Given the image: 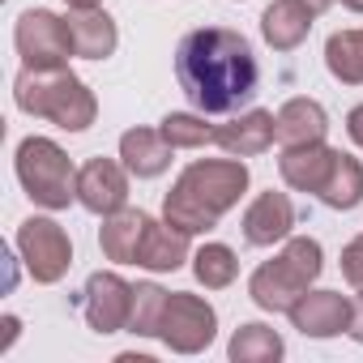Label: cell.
Listing matches in <instances>:
<instances>
[{
  "label": "cell",
  "instance_id": "6da1fadb",
  "mask_svg": "<svg viewBox=\"0 0 363 363\" xmlns=\"http://www.w3.org/2000/svg\"><path fill=\"white\" fill-rule=\"evenodd\" d=\"M175 82L201 116H235L261 90L252 43L231 26L189 30L175 48Z\"/></svg>",
  "mask_w": 363,
  "mask_h": 363
},
{
  "label": "cell",
  "instance_id": "7a4b0ae2",
  "mask_svg": "<svg viewBox=\"0 0 363 363\" xmlns=\"http://www.w3.org/2000/svg\"><path fill=\"white\" fill-rule=\"evenodd\" d=\"M244 193H248V162L244 158H231V154L227 158H197L171 184V193L162 201V218L184 235H206L218 227V218L227 210L240 206Z\"/></svg>",
  "mask_w": 363,
  "mask_h": 363
},
{
  "label": "cell",
  "instance_id": "3957f363",
  "mask_svg": "<svg viewBox=\"0 0 363 363\" xmlns=\"http://www.w3.org/2000/svg\"><path fill=\"white\" fill-rule=\"evenodd\" d=\"M13 103L35 116V120H52L65 133H86L99 116V99L94 90L73 73V69H26L13 82Z\"/></svg>",
  "mask_w": 363,
  "mask_h": 363
},
{
  "label": "cell",
  "instance_id": "277c9868",
  "mask_svg": "<svg viewBox=\"0 0 363 363\" xmlns=\"http://www.w3.org/2000/svg\"><path fill=\"white\" fill-rule=\"evenodd\" d=\"M325 269V248L312 235H286L282 252L252 269L248 295L261 312H291Z\"/></svg>",
  "mask_w": 363,
  "mask_h": 363
},
{
  "label": "cell",
  "instance_id": "5b68a950",
  "mask_svg": "<svg viewBox=\"0 0 363 363\" xmlns=\"http://www.w3.org/2000/svg\"><path fill=\"white\" fill-rule=\"evenodd\" d=\"M13 167H18V179H22V189L35 206L69 210L77 201V171L52 137H26L18 145Z\"/></svg>",
  "mask_w": 363,
  "mask_h": 363
},
{
  "label": "cell",
  "instance_id": "8992f818",
  "mask_svg": "<svg viewBox=\"0 0 363 363\" xmlns=\"http://www.w3.org/2000/svg\"><path fill=\"white\" fill-rule=\"evenodd\" d=\"M13 43L26 69H69L73 52V35H69V18L52 13V9H26L13 26Z\"/></svg>",
  "mask_w": 363,
  "mask_h": 363
},
{
  "label": "cell",
  "instance_id": "52a82bcc",
  "mask_svg": "<svg viewBox=\"0 0 363 363\" xmlns=\"http://www.w3.org/2000/svg\"><path fill=\"white\" fill-rule=\"evenodd\" d=\"M18 252H22L26 274L35 282H43V286L60 282L69 274V265H73V240H69V231L56 218H43V214L26 218L18 227Z\"/></svg>",
  "mask_w": 363,
  "mask_h": 363
},
{
  "label": "cell",
  "instance_id": "ba28073f",
  "mask_svg": "<svg viewBox=\"0 0 363 363\" xmlns=\"http://www.w3.org/2000/svg\"><path fill=\"white\" fill-rule=\"evenodd\" d=\"M218 333V312L193 295V291H171L167 299V312H162V325H158V337L175 350V354H201Z\"/></svg>",
  "mask_w": 363,
  "mask_h": 363
},
{
  "label": "cell",
  "instance_id": "9c48e42d",
  "mask_svg": "<svg viewBox=\"0 0 363 363\" xmlns=\"http://www.w3.org/2000/svg\"><path fill=\"white\" fill-rule=\"evenodd\" d=\"M82 312H86V325L94 333H120V329H128V316H133V282H124L111 269L90 274L86 278V291H82Z\"/></svg>",
  "mask_w": 363,
  "mask_h": 363
},
{
  "label": "cell",
  "instance_id": "30bf717a",
  "mask_svg": "<svg viewBox=\"0 0 363 363\" xmlns=\"http://www.w3.org/2000/svg\"><path fill=\"white\" fill-rule=\"evenodd\" d=\"M128 167L116 162V158H90L82 171H77V206L107 218L116 210L128 206Z\"/></svg>",
  "mask_w": 363,
  "mask_h": 363
},
{
  "label": "cell",
  "instance_id": "8fae6325",
  "mask_svg": "<svg viewBox=\"0 0 363 363\" xmlns=\"http://www.w3.org/2000/svg\"><path fill=\"white\" fill-rule=\"evenodd\" d=\"M291 227H295V206H291V197L286 193H257L252 197V206L244 210V240L252 244V248H274V244H282L286 235H291Z\"/></svg>",
  "mask_w": 363,
  "mask_h": 363
},
{
  "label": "cell",
  "instance_id": "7c38bea8",
  "mask_svg": "<svg viewBox=\"0 0 363 363\" xmlns=\"http://www.w3.org/2000/svg\"><path fill=\"white\" fill-rule=\"evenodd\" d=\"M286 316L303 337H337V333H346L350 299L342 291H308Z\"/></svg>",
  "mask_w": 363,
  "mask_h": 363
},
{
  "label": "cell",
  "instance_id": "4fadbf2b",
  "mask_svg": "<svg viewBox=\"0 0 363 363\" xmlns=\"http://www.w3.org/2000/svg\"><path fill=\"white\" fill-rule=\"evenodd\" d=\"M274 141H278V116L265 107L240 111L231 124H218V137H214V145H223L231 158H257Z\"/></svg>",
  "mask_w": 363,
  "mask_h": 363
},
{
  "label": "cell",
  "instance_id": "5bb4252c",
  "mask_svg": "<svg viewBox=\"0 0 363 363\" xmlns=\"http://www.w3.org/2000/svg\"><path fill=\"white\" fill-rule=\"evenodd\" d=\"M333 158L337 150L325 145V141H312V145H282V158H278V175L282 184L295 189V193H320V184L333 171Z\"/></svg>",
  "mask_w": 363,
  "mask_h": 363
},
{
  "label": "cell",
  "instance_id": "9a60e30c",
  "mask_svg": "<svg viewBox=\"0 0 363 363\" xmlns=\"http://www.w3.org/2000/svg\"><path fill=\"white\" fill-rule=\"evenodd\" d=\"M184 261H193V257H189V235L175 231L167 218H162V223L150 218V227H145V235H141V248H137V265L150 269V274H175Z\"/></svg>",
  "mask_w": 363,
  "mask_h": 363
},
{
  "label": "cell",
  "instance_id": "2e32d148",
  "mask_svg": "<svg viewBox=\"0 0 363 363\" xmlns=\"http://www.w3.org/2000/svg\"><path fill=\"white\" fill-rule=\"evenodd\" d=\"M316 13L303 5V0H274V5L261 13V35L274 52H295L308 35H312Z\"/></svg>",
  "mask_w": 363,
  "mask_h": 363
},
{
  "label": "cell",
  "instance_id": "e0dca14e",
  "mask_svg": "<svg viewBox=\"0 0 363 363\" xmlns=\"http://www.w3.org/2000/svg\"><path fill=\"white\" fill-rule=\"evenodd\" d=\"M69 35H73V52L82 60H107L116 48H120V30L116 22L99 9H69Z\"/></svg>",
  "mask_w": 363,
  "mask_h": 363
},
{
  "label": "cell",
  "instance_id": "ac0fdd59",
  "mask_svg": "<svg viewBox=\"0 0 363 363\" xmlns=\"http://www.w3.org/2000/svg\"><path fill=\"white\" fill-rule=\"evenodd\" d=\"M150 227V214L145 210H116L103 218V231H99V248L107 261L116 265H137V248H141V235Z\"/></svg>",
  "mask_w": 363,
  "mask_h": 363
},
{
  "label": "cell",
  "instance_id": "d6986e66",
  "mask_svg": "<svg viewBox=\"0 0 363 363\" xmlns=\"http://www.w3.org/2000/svg\"><path fill=\"white\" fill-rule=\"evenodd\" d=\"M325 133H329V111L316 99L299 94L278 107V141L282 145H312V141H325Z\"/></svg>",
  "mask_w": 363,
  "mask_h": 363
},
{
  "label": "cell",
  "instance_id": "ffe728a7",
  "mask_svg": "<svg viewBox=\"0 0 363 363\" xmlns=\"http://www.w3.org/2000/svg\"><path fill=\"white\" fill-rule=\"evenodd\" d=\"M120 158L137 179H154L171 167V141L158 128H128L120 137Z\"/></svg>",
  "mask_w": 363,
  "mask_h": 363
},
{
  "label": "cell",
  "instance_id": "44dd1931",
  "mask_svg": "<svg viewBox=\"0 0 363 363\" xmlns=\"http://www.w3.org/2000/svg\"><path fill=\"white\" fill-rule=\"evenodd\" d=\"M329 210H354L359 201H363V162L354 158V154H342L337 150V158H333V171H329V179L320 184V193H316Z\"/></svg>",
  "mask_w": 363,
  "mask_h": 363
},
{
  "label": "cell",
  "instance_id": "7402d4cb",
  "mask_svg": "<svg viewBox=\"0 0 363 363\" xmlns=\"http://www.w3.org/2000/svg\"><path fill=\"white\" fill-rule=\"evenodd\" d=\"M227 354H231V363H278V359L286 354V342H282L278 329L252 320V325H240V329L231 333Z\"/></svg>",
  "mask_w": 363,
  "mask_h": 363
},
{
  "label": "cell",
  "instance_id": "603a6c76",
  "mask_svg": "<svg viewBox=\"0 0 363 363\" xmlns=\"http://www.w3.org/2000/svg\"><path fill=\"white\" fill-rule=\"evenodd\" d=\"M325 69L342 86H363V30H333L325 39Z\"/></svg>",
  "mask_w": 363,
  "mask_h": 363
},
{
  "label": "cell",
  "instance_id": "cb8c5ba5",
  "mask_svg": "<svg viewBox=\"0 0 363 363\" xmlns=\"http://www.w3.org/2000/svg\"><path fill=\"white\" fill-rule=\"evenodd\" d=\"M193 274H197V282H201L206 291H223V286L235 282L240 257H235L227 244H201V248L193 252Z\"/></svg>",
  "mask_w": 363,
  "mask_h": 363
},
{
  "label": "cell",
  "instance_id": "d4e9b609",
  "mask_svg": "<svg viewBox=\"0 0 363 363\" xmlns=\"http://www.w3.org/2000/svg\"><path fill=\"white\" fill-rule=\"evenodd\" d=\"M171 291H162L158 282H137L133 286V316H128V333L137 337H158L162 312H167Z\"/></svg>",
  "mask_w": 363,
  "mask_h": 363
},
{
  "label": "cell",
  "instance_id": "484cf974",
  "mask_svg": "<svg viewBox=\"0 0 363 363\" xmlns=\"http://www.w3.org/2000/svg\"><path fill=\"white\" fill-rule=\"evenodd\" d=\"M158 133L171 141V150H201V145H210L218 137V128L206 124V116H193V111H171V116H162Z\"/></svg>",
  "mask_w": 363,
  "mask_h": 363
},
{
  "label": "cell",
  "instance_id": "4316f807",
  "mask_svg": "<svg viewBox=\"0 0 363 363\" xmlns=\"http://www.w3.org/2000/svg\"><path fill=\"white\" fill-rule=\"evenodd\" d=\"M342 278H346L354 291H363V235L342 248Z\"/></svg>",
  "mask_w": 363,
  "mask_h": 363
},
{
  "label": "cell",
  "instance_id": "83f0119b",
  "mask_svg": "<svg viewBox=\"0 0 363 363\" xmlns=\"http://www.w3.org/2000/svg\"><path fill=\"white\" fill-rule=\"evenodd\" d=\"M346 333L363 346V291H359V299H350V320H346Z\"/></svg>",
  "mask_w": 363,
  "mask_h": 363
},
{
  "label": "cell",
  "instance_id": "f1b7e54d",
  "mask_svg": "<svg viewBox=\"0 0 363 363\" xmlns=\"http://www.w3.org/2000/svg\"><path fill=\"white\" fill-rule=\"evenodd\" d=\"M346 133H350V141H354V145L363 150V103L346 111Z\"/></svg>",
  "mask_w": 363,
  "mask_h": 363
},
{
  "label": "cell",
  "instance_id": "f546056e",
  "mask_svg": "<svg viewBox=\"0 0 363 363\" xmlns=\"http://www.w3.org/2000/svg\"><path fill=\"white\" fill-rule=\"evenodd\" d=\"M18 329H22V320L18 316H5V342H0V350H9L18 342Z\"/></svg>",
  "mask_w": 363,
  "mask_h": 363
},
{
  "label": "cell",
  "instance_id": "4dcf8cb0",
  "mask_svg": "<svg viewBox=\"0 0 363 363\" xmlns=\"http://www.w3.org/2000/svg\"><path fill=\"white\" fill-rule=\"evenodd\" d=\"M65 5H69V9H99L103 0H65Z\"/></svg>",
  "mask_w": 363,
  "mask_h": 363
},
{
  "label": "cell",
  "instance_id": "1f68e13d",
  "mask_svg": "<svg viewBox=\"0 0 363 363\" xmlns=\"http://www.w3.org/2000/svg\"><path fill=\"white\" fill-rule=\"evenodd\" d=\"M303 5H308V9H312V13H316V18H320V13H325V9H329V5H333V0H303Z\"/></svg>",
  "mask_w": 363,
  "mask_h": 363
},
{
  "label": "cell",
  "instance_id": "d6a6232c",
  "mask_svg": "<svg viewBox=\"0 0 363 363\" xmlns=\"http://www.w3.org/2000/svg\"><path fill=\"white\" fill-rule=\"evenodd\" d=\"M342 5H346L350 13H363V0H342Z\"/></svg>",
  "mask_w": 363,
  "mask_h": 363
}]
</instances>
